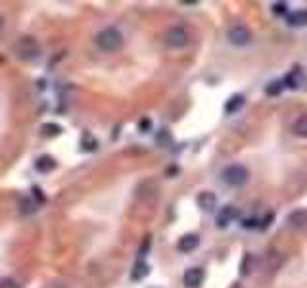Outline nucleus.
Listing matches in <instances>:
<instances>
[{
	"instance_id": "11",
	"label": "nucleus",
	"mask_w": 307,
	"mask_h": 288,
	"mask_svg": "<svg viewBox=\"0 0 307 288\" xmlns=\"http://www.w3.org/2000/svg\"><path fill=\"white\" fill-rule=\"evenodd\" d=\"M200 246V236L198 234H184L181 240H179V250L188 254V252H194V250Z\"/></svg>"
},
{
	"instance_id": "7",
	"label": "nucleus",
	"mask_w": 307,
	"mask_h": 288,
	"mask_svg": "<svg viewBox=\"0 0 307 288\" xmlns=\"http://www.w3.org/2000/svg\"><path fill=\"white\" fill-rule=\"evenodd\" d=\"M236 217H238V210L232 208V206H225V208H221L219 215H217V227L225 229V227H229Z\"/></svg>"
},
{
	"instance_id": "23",
	"label": "nucleus",
	"mask_w": 307,
	"mask_h": 288,
	"mask_svg": "<svg viewBox=\"0 0 307 288\" xmlns=\"http://www.w3.org/2000/svg\"><path fill=\"white\" fill-rule=\"evenodd\" d=\"M2 27H4V19L0 18V31H2Z\"/></svg>"
},
{
	"instance_id": "18",
	"label": "nucleus",
	"mask_w": 307,
	"mask_h": 288,
	"mask_svg": "<svg viewBox=\"0 0 307 288\" xmlns=\"http://www.w3.org/2000/svg\"><path fill=\"white\" fill-rule=\"evenodd\" d=\"M273 14H275V16H286L288 4L286 2H275V4H273Z\"/></svg>"
},
{
	"instance_id": "13",
	"label": "nucleus",
	"mask_w": 307,
	"mask_h": 288,
	"mask_svg": "<svg viewBox=\"0 0 307 288\" xmlns=\"http://www.w3.org/2000/svg\"><path fill=\"white\" fill-rule=\"evenodd\" d=\"M286 21L290 27H301V25H307V10H299L296 14H290Z\"/></svg>"
},
{
	"instance_id": "6",
	"label": "nucleus",
	"mask_w": 307,
	"mask_h": 288,
	"mask_svg": "<svg viewBox=\"0 0 307 288\" xmlns=\"http://www.w3.org/2000/svg\"><path fill=\"white\" fill-rule=\"evenodd\" d=\"M203 278H206V273H203V269L201 267H190L184 271V286L186 288H198L203 282Z\"/></svg>"
},
{
	"instance_id": "19",
	"label": "nucleus",
	"mask_w": 307,
	"mask_h": 288,
	"mask_svg": "<svg viewBox=\"0 0 307 288\" xmlns=\"http://www.w3.org/2000/svg\"><path fill=\"white\" fill-rule=\"evenodd\" d=\"M0 288H19V282L16 278H0Z\"/></svg>"
},
{
	"instance_id": "21",
	"label": "nucleus",
	"mask_w": 307,
	"mask_h": 288,
	"mask_svg": "<svg viewBox=\"0 0 307 288\" xmlns=\"http://www.w3.org/2000/svg\"><path fill=\"white\" fill-rule=\"evenodd\" d=\"M255 223H258V219H246L244 221V229H253Z\"/></svg>"
},
{
	"instance_id": "17",
	"label": "nucleus",
	"mask_w": 307,
	"mask_h": 288,
	"mask_svg": "<svg viewBox=\"0 0 307 288\" xmlns=\"http://www.w3.org/2000/svg\"><path fill=\"white\" fill-rule=\"evenodd\" d=\"M282 88H284V81H273V83L265 88V92H267L269 96H277V94H280Z\"/></svg>"
},
{
	"instance_id": "9",
	"label": "nucleus",
	"mask_w": 307,
	"mask_h": 288,
	"mask_svg": "<svg viewBox=\"0 0 307 288\" xmlns=\"http://www.w3.org/2000/svg\"><path fill=\"white\" fill-rule=\"evenodd\" d=\"M288 225L292 229H307V210H296L288 215Z\"/></svg>"
},
{
	"instance_id": "2",
	"label": "nucleus",
	"mask_w": 307,
	"mask_h": 288,
	"mask_svg": "<svg viewBox=\"0 0 307 288\" xmlns=\"http://www.w3.org/2000/svg\"><path fill=\"white\" fill-rule=\"evenodd\" d=\"M14 50L19 60H23V62H35L40 56V46L33 37H21L16 42Z\"/></svg>"
},
{
	"instance_id": "10",
	"label": "nucleus",
	"mask_w": 307,
	"mask_h": 288,
	"mask_svg": "<svg viewBox=\"0 0 307 288\" xmlns=\"http://www.w3.org/2000/svg\"><path fill=\"white\" fill-rule=\"evenodd\" d=\"M198 206H200L203 211H213L215 206H217V196L210 190H203L198 194Z\"/></svg>"
},
{
	"instance_id": "5",
	"label": "nucleus",
	"mask_w": 307,
	"mask_h": 288,
	"mask_svg": "<svg viewBox=\"0 0 307 288\" xmlns=\"http://www.w3.org/2000/svg\"><path fill=\"white\" fill-rule=\"evenodd\" d=\"M227 37H229L230 44H234V46H246L249 42V38H251V33H249L248 27H244V25H234V27L229 29Z\"/></svg>"
},
{
	"instance_id": "12",
	"label": "nucleus",
	"mask_w": 307,
	"mask_h": 288,
	"mask_svg": "<svg viewBox=\"0 0 307 288\" xmlns=\"http://www.w3.org/2000/svg\"><path fill=\"white\" fill-rule=\"evenodd\" d=\"M56 167V160L52 156H40L37 162H35V169L38 173H50Z\"/></svg>"
},
{
	"instance_id": "1",
	"label": "nucleus",
	"mask_w": 307,
	"mask_h": 288,
	"mask_svg": "<svg viewBox=\"0 0 307 288\" xmlns=\"http://www.w3.org/2000/svg\"><path fill=\"white\" fill-rule=\"evenodd\" d=\"M94 42L104 52H115L123 46V35L115 27H106L94 37Z\"/></svg>"
},
{
	"instance_id": "20",
	"label": "nucleus",
	"mask_w": 307,
	"mask_h": 288,
	"mask_svg": "<svg viewBox=\"0 0 307 288\" xmlns=\"http://www.w3.org/2000/svg\"><path fill=\"white\" fill-rule=\"evenodd\" d=\"M60 131H62V129H60V127H58V125H44V134H58L60 133Z\"/></svg>"
},
{
	"instance_id": "15",
	"label": "nucleus",
	"mask_w": 307,
	"mask_h": 288,
	"mask_svg": "<svg viewBox=\"0 0 307 288\" xmlns=\"http://www.w3.org/2000/svg\"><path fill=\"white\" fill-rule=\"evenodd\" d=\"M292 131H294V134H297V136L307 138V115L297 117L296 121H294V125H292Z\"/></svg>"
},
{
	"instance_id": "8",
	"label": "nucleus",
	"mask_w": 307,
	"mask_h": 288,
	"mask_svg": "<svg viewBox=\"0 0 307 288\" xmlns=\"http://www.w3.org/2000/svg\"><path fill=\"white\" fill-rule=\"evenodd\" d=\"M303 81H305V77H303V71L299 69V67H294L286 77H284V86L288 88H299V86L303 85Z\"/></svg>"
},
{
	"instance_id": "16",
	"label": "nucleus",
	"mask_w": 307,
	"mask_h": 288,
	"mask_svg": "<svg viewBox=\"0 0 307 288\" xmlns=\"http://www.w3.org/2000/svg\"><path fill=\"white\" fill-rule=\"evenodd\" d=\"M148 273H150V269H148V265H146L144 261H138V263L134 265L133 275H131V277H133V280H142V278L146 277Z\"/></svg>"
},
{
	"instance_id": "24",
	"label": "nucleus",
	"mask_w": 307,
	"mask_h": 288,
	"mask_svg": "<svg viewBox=\"0 0 307 288\" xmlns=\"http://www.w3.org/2000/svg\"><path fill=\"white\" fill-rule=\"evenodd\" d=\"M54 288H62V286H54Z\"/></svg>"
},
{
	"instance_id": "3",
	"label": "nucleus",
	"mask_w": 307,
	"mask_h": 288,
	"mask_svg": "<svg viewBox=\"0 0 307 288\" xmlns=\"http://www.w3.org/2000/svg\"><path fill=\"white\" fill-rule=\"evenodd\" d=\"M248 177H249L248 169H246L244 165H240V163L227 165V167L223 169V173H221L223 182L229 184V186H242V184H246Z\"/></svg>"
},
{
	"instance_id": "4",
	"label": "nucleus",
	"mask_w": 307,
	"mask_h": 288,
	"mask_svg": "<svg viewBox=\"0 0 307 288\" xmlns=\"http://www.w3.org/2000/svg\"><path fill=\"white\" fill-rule=\"evenodd\" d=\"M165 44L169 48H184L188 44V33L181 25L169 27L165 33Z\"/></svg>"
},
{
	"instance_id": "14",
	"label": "nucleus",
	"mask_w": 307,
	"mask_h": 288,
	"mask_svg": "<svg viewBox=\"0 0 307 288\" xmlns=\"http://www.w3.org/2000/svg\"><path fill=\"white\" fill-rule=\"evenodd\" d=\"M244 96L242 94H234V96H230L229 100H227V104H225V112L227 114H234V112H238L240 108L244 106Z\"/></svg>"
},
{
	"instance_id": "22",
	"label": "nucleus",
	"mask_w": 307,
	"mask_h": 288,
	"mask_svg": "<svg viewBox=\"0 0 307 288\" xmlns=\"http://www.w3.org/2000/svg\"><path fill=\"white\" fill-rule=\"evenodd\" d=\"M150 127V121L148 119H144V121H140V129H144V133H146V129Z\"/></svg>"
}]
</instances>
